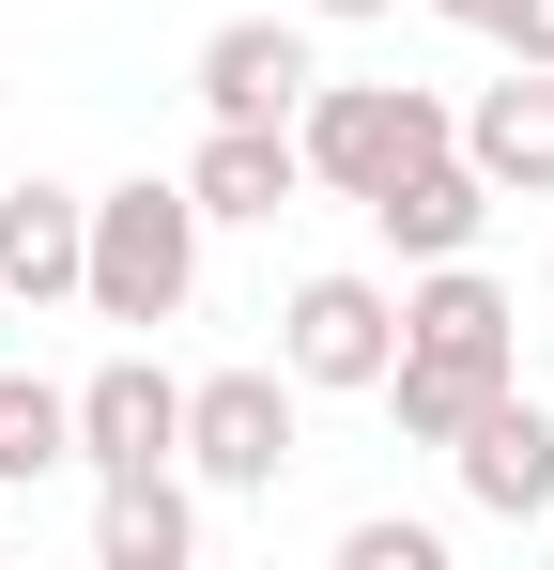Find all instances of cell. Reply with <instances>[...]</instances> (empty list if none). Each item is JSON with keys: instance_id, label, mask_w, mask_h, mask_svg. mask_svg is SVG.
Instances as JSON below:
<instances>
[{"instance_id": "30bf717a", "label": "cell", "mask_w": 554, "mask_h": 570, "mask_svg": "<svg viewBox=\"0 0 554 570\" xmlns=\"http://www.w3.org/2000/svg\"><path fill=\"white\" fill-rule=\"evenodd\" d=\"M462 155L493 200H554V62H508L493 94L462 108Z\"/></svg>"}, {"instance_id": "ac0fdd59", "label": "cell", "mask_w": 554, "mask_h": 570, "mask_svg": "<svg viewBox=\"0 0 554 570\" xmlns=\"http://www.w3.org/2000/svg\"><path fill=\"white\" fill-rule=\"evenodd\" d=\"M432 16H447V31H508V0H432Z\"/></svg>"}, {"instance_id": "d6986e66", "label": "cell", "mask_w": 554, "mask_h": 570, "mask_svg": "<svg viewBox=\"0 0 554 570\" xmlns=\"http://www.w3.org/2000/svg\"><path fill=\"white\" fill-rule=\"evenodd\" d=\"M308 16H400V0H308Z\"/></svg>"}, {"instance_id": "e0dca14e", "label": "cell", "mask_w": 554, "mask_h": 570, "mask_svg": "<svg viewBox=\"0 0 554 570\" xmlns=\"http://www.w3.org/2000/svg\"><path fill=\"white\" fill-rule=\"evenodd\" d=\"M508 62H554V0H508V31H493Z\"/></svg>"}, {"instance_id": "5bb4252c", "label": "cell", "mask_w": 554, "mask_h": 570, "mask_svg": "<svg viewBox=\"0 0 554 570\" xmlns=\"http://www.w3.org/2000/svg\"><path fill=\"white\" fill-rule=\"evenodd\" d=\"M92 556L108 570H185L200 556V509H185V478L155 463V478H108V509H92Z\"/></svg>"}, {"instance_id": "2e32d148", "label": "cell", "mask_w": 554, "mask_h": 570, "mask_svg": "<svg viewBox=\"0 0 554 570\" xmlns=\"http://www.w3.org/2000/svg\"><path fill=\"white\" fill-rule=\"evenodd\" d=\"M339 570H447L432 524H339Z\"/></svg>"}, {"instance_id": "4fadbf2b", "label": "cell", "mask_w": 554, "mask_h": 570, "mask_svg": "<svg viewBox=\"0 0 554 570\" xmlns=\"http://www.w3.org/2000/svg\"><path fill=\"white\" fill-rule=\"evenodd\" d=\"M508 385H524V371H462V355H416V340H400V355H385V385H369V401H385V416H400V448H462V432H477V416H493V401H508Z\"/></svg>"}, {"instance_id": "8fae6325", "label": "cell", "mask_w": 554, "mask_h": 570, "mask_svg": "<svg viewBox=\"0 0 554 570\" xmlns=\"http://www.w3.org/2000/svg\"><path fill=\"white\" fill-rule=\"evenodd\" d=\"M447 463H462V493H477L493 524H540V509H554V416L524 401V385H508V401H493V416L462 432Z\"/></svg>"}, {"instance_id": "3957f363", "label": "cell", "mask_w": 554, "mask_h": 570, "mask_svg": "<svg viewBox=\"0 0 554 570\" xmlns=\"http://www.w3.org/2000/svg\"><path fill=\"white\" fill-rule=\"evenodd\" d=\"M385 355H400V293H385V278H293V308H277V371H293V385L369 401Z\"/></svg>"}, {"instance_id": "52a82bcc", "label": "cell", "mask_w": 554, "mask_h": 570, "mask_svg": "<svg viewBox=\"0 0 554 570\" xmlns=\"http://www.w3.org/2000/svg\"><path fill=\"white\" fill-rule=\"evenodd\" d=\"M78 263H92V200L47 186V170H31V186L0 170V308H62Z\"/></svg>"}, {"instance_id": "277c9868", "label": "cell", "mask_w": 554, "mask_h": 570, "mask_svg": "<svg viewBox=\"0 0 554 570\" xmlns=\"http://www.w3.org/2000/svg\"><path fill=\"white\" fill-rule=\"evenodd\" d=\"M185 463L216 493H277L293 478V371H200L185 385Z\"/></svg>"}, {"instance_id": "7c38bea8", "label": "cell", "mask_w": 554, "mask_h": 570, "mask_svg": "<svg viewBox=\"0 0 554 570\" xmlns=\"http://www.w3.org/2000/svg\"><path fill=\"white\" fill-rule=\"evenodd\" d=\"M185 200H200V216H293V200H308V155H293V124H200V155H185Z\"/></svg>"}, {"instance_id": "ffe728a7", "label": "cell", "mask_w": 554, "mask_h": 570, "mask_svg": "<svg viewBox=\"0 0 554 570\" xmlns=\"http://www.w3.org/2000/svg\"><path fill=\"white\" fill-rule=\"evenodd\" d=\"M0 170H16V155H0Z\"/></svg>"}, {"instance_id": "ba28073f", "label": "cell", "mask_w": 554, "mask_h": 570, "mask_svg": "<svg viewBox=\"0 0 554 570\" xmlns=\"http://www.w3.org/2000/svg\"><path fill=\"white\" fill-rule=\"evenodd\" d=\"M400 340H416V355H462V371H524V308L477 278V247H462V263H416Z\"/></svg>"}, {"instance_id": "9c48e42d", "label": "cell", "mask_w": 554, "mask_h": 570, "mask_svg": "<svg viewBox=\"0 0 554 570\" xmlns=\"http://www.w3.org/2000/svg\"><path fill=\"white\" fill-rule=\"evenodd\" d=\"M477 216H493V186H477V155H462V139L369 186V232H385L400 263H462V247H477Z\"/></svg>"}, {"instance_id": "8992f818", "label": "cell", "mask_w": 554, "mask_h": 570, "mask_svg": "<svg viewBox=\"0 0 554 570\" xmlns=\"http://www.w3.org/2000/svg\"><path fill=\"white\" fill-rule=\"evenodd\" d=\"M308 78H324V62H308L293 16H216V31H200V124H293Z\"/></svg>"}, {"instance_id": "6da1fadb", "label": "cell", "mask_w": 554, "mask_h": 570, "mask_svg": "<svg viewBox=\"0 0 554 570\" xmlns=\"http://www.w3.org/2000/svg\"><path fill=\"white\" fill-rule=\"evenodd\" d=\"M185 293H200V200H185V170H123V186H92L78 308H92V324H185Z\"/></svg>"}, {"instance_id": "7a4b0ae2", "label": "cell", "mask_w": 554, "mask_h": 570, "mask_svg": "<svg viewBox=\"0 0 554 570\" xmlns=\"http://www.w3.org/2000/svg\"><path fill=\"white\" fill-rule=\"evenodd\" d=\"M447 139H462V108L416 94V78H308V108H293V155H308L324 200H369L385 170L447 155Z\"/></svg>"}, {"instance_id": "5b68a950", "label": "cell", "mask_w": 554, "mask_h": 570, "mask_svg": "<svg viewBox=\"0 0 554 570\" xmlns=\"http://www.w3.org/2000/svg\"><path fill=\"white\" fill-rule=\"evenodd\" d=\"M78 463H92V493H108V478L185 463V385L155 371V355H108V371L78 385Z\"/></svg>"}, {"instance_id": "9a60e30c", "label": "cell", "mask_w": 554, "mask_h": 570, "mask_svg": "<svg viewBox=\"0 0 554 570\" xmlns=\"http://www.w3.org/2000/svg\"><path fill=\"white\" fill-rule=\"evenodd\" d=\"M78 463V385L47 371H0V493H31V478Z\"/></svg>"}]
</instances>
